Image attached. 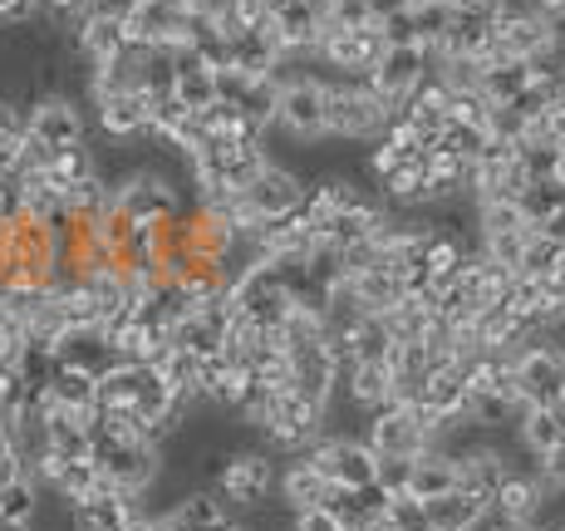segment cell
Masks as SVG:
<instances>
[{"instance_id": "6da1fadb", "label": "cell", "mask_w": 565, "mask_h": 531, "mask_svg": "<svg viewBox=\"0 0 565 531\" xmlns=\"http://www.w3.org/2000/svg\"><path fill=\"white\" fill-rule=\"evenodd\" d=\"M398 108L384 99L369 79H334L330 84V108H324V128L334 138H384Z\"/></svg>"}, {"instance_id": "7a4b0ae2", "label": "cell", "mask_w": 565, "mask_h": 531, "mask_svg": "<svg viewBox=\"0 0 565 531\" xmlns=\"http://www.w3.org/2000/svg\"><path fill=\"white\" fill-rule=\"evenodd\" d=\"M226 290H232V300H236V316L266 325V330H276V325L290 316V306H296L290 270L266 262V256H256L246 270H236V280Z\"/></svg>"}, {"instance_id": "3957f363", "label": "cell", "mask_w": 565, "mask_h": 531, "mask_svg": "<svg viewBox=\"0 0 565 531\" xmlns=\"http://www.w3.org/2000/svg\"><path fill=\"white\" fill-rule=\"evenodd\" d=\"M216 492H222V502L232 507L236 522H242L246 512L266 507L270 492H280V458L270 448H242V453H232V463H226Z\"/></svg>"}, {"instance_id": "277c9868", "label": "cell", "mask_w": 565, "mask_h": 531, "mask_svg": "<svg viewBox=\"0 0 565 531\" xmlns=\"http://www.w3.org/2000/svg\"><path fill=\"white\" fill-rule=\"evenodd\" d=\"M324 414H330L324 404H310V399L280 389L276 414H270V424L260 428V448H270L276 458L280 453H286V458H306L315 443L324 438Z\"/></svg>"}, {"instance_id": "5b68a950", "label": "cell", "mask_w": 565, "mask_h": 531, "mask_svg": "<svg viewBox=\"0 0 565 531\" xmlns=\"http://www.w3.org/2000/svg\"><path fill=\"white\" fill-rule=\"evenodd\" d=\"M124 25L134 45L182 50L192 35V6L188 0H124Z\"/></svg>"}, {"instance_id": "8992f818", "label": "cell", "mask_w": 565, "mask_h": 531, "mask_svg": "<svg viewBox=\"0 0 565 531\" xmlns=\"http://www.w3.org/2000/svg\"><path fill=\"white\" fill-rule=\"evenodd\" d=\"M114 208L124 212L128 222H158V226L178 222V216L188 212L182 208V192L153 168H134L128 178H118L114 182Z\"/></svg>"}, {"instance_id": "52a82bcc", "label": "cell", "mask_w": 565, "mask_h": 531, "mask_svg": "<svg viewBox=\"0 0 565 531\" xmlns=\"http://www.w3.org/2000/svg\"><path fill=\"white\" fill-rule=\"evenodd\" d=\"M306 458L320 468V478L334 482V487H374L379 482V453L369 448V438H350V433L340 438V433H324Z\"/></svg>"}, {"instance_id": "ba28073f", "label": "cell", "mask_w": 565, "mask_h": 531, "mask_svg": "<svg viewBox=\"0 0 565 531\" xmlns=\"http://www.w3.org/2000/svg\"><path fill=\"white\" fill-rule=\"evenodd\" d=\"M512 374L521 389V404H561L565 394V350L551 334H541L536 344H526L521 354H512Z\"/></svg>"}, {"instance_id": "9c48e42d", "label": "cell", "mask_w": 565, "mask_h": 531, "mask_svg": "<svg viewBox=\"0 0 565 531\" xmlns=\"http://www.w3.org/2000/svg\"><path fill=\"white\" fill-rule=\"evenodd\" d=\"M324 108H330V84L315 79V74H290L286 89H280V118L276 128L290 134L296 144H315L324 138Z\"/></svg>"}, {"instance_id": "30bf717a", "label": "cell", "mask_w": 565, "mask_h": 531, "mask_svg": "<svg viewBox=\"0 0 565 531\" xmlns=\"http://www.w3.org/2000/svg\"><path fill=\"white\" fill-rule=\"evenodd\" d=\"M433 74H438V54L428 45H388V54L379 60V70L369 74V84L404 114V104L433 79Z\"/></svg>"}, {"instance_id": "8fae6325", "label": "cell", "mask_w": 565, "mask_h": 531, "mask_svg": "<svg viewBox=\"0 0 565 531\" xmlns=\"http://www.w3.org/2000/svg\"><path fill=\"white\" fill-rule=\"evenodd\" d=\"M286 360H290V394H300V399H310V404H324L330 408V399H334V389H340V374H344V364H340V354L330 350V340H306V344H290L286 350Z\"/></svg>"}, {"instance_id": "7c38bea8", "label": "cell", "mask_w": 565, "mask_h": 531, "mask_svg": "<svg viewBox=\"0 0 565 531\" xmlns=\"http://www.w3.org/2000/svg\"><path fill=\"white\" fill-rule=\"evenodd\" d=\"M30 144H40L45 153L89 144V124H84L79 99L74 94H45V99L30 104Z\"/></svg>"}, {"instance_id": "4fadbf2b", "label": "cell", "mask_w": 565, "mask_h": 531, "mask_svg": "<svg viewBox=\"0 0 565 531\" xmlns=\"http://www.w3.org/2000/svg\"><path fill=\"white\" fill-rule=\"evenodd\" d=\"M320 54L330 70H340V79H369V74L379 70V60L388 54V40L379 35V25L374 30H334V25H324V35H320Z\"/></svg>"}, {"instance_id": "5bb4252c", "label": "cell", "mask_w": 565, "mask_h": 531, "mask_svg": "<svg viewBox=\"0 0 565 531\" xmlns=\"http://www.w3.org/2000/svg\"><path fill=\"white\" fill-rule=\"evenodd\" d=\"M94 108H99V128L118 144L128 138H143L153 134V118H158V94L134 84V89H99L94 94Z\"/></svg>"}, {"instance_id": "9a60e30c", "label": "cell", "mask_w": 565, "mask_h": 531, "mask_svg": "<svg viewBox=\"0 0 565 531\" xmlns=\"http://www.w3.org/2000/svg\"><path fill=\"white\" fill-rule=\"evenodd\" d=\"M128 45H134V40H128V25H124V6H108V0H99V6L79 20V30H74V50H79V60L89 64V70H104V64L124 60Z\"/></svg>"}, {"instance_id": "2e32d148", "label": "cell", "mask_w": 565, "mask_h": 531, "mask_svg": "<svg viewBox=\"0 0 565 531\" xmlns=\"http://www.w3.org/2000/svg\"><path fill=\"white\" fill-rule=\"evenodd\" d=\"M242 198H246V208H252L260 222L270 226V222H280V216H296L300 208H306L310 188H306V178H300V172L280 168V162L270 158L252 188H242Z\"/></svg>"}, {"instance_id": "e0dca14e", "label": "cell", "mask_w": 565, "mask_h": 531, "mask_svg": "<svg viewBox=\"0 0 565 531\" xmlns=\"http://www.w3.org/2000/svg\"><path fill=\"white\" fill-rule=\"evenodd\" d=\"M541 507H546V482L536 472H512V478L497 487L487 522L497 531H536Z\"/></svg>"}, {"instance_id": "ac0fdd59", "label": "cell", "mask_w": 565, "mask_h": 531, "mask_svg": "<svg viewBox=\"0 0 565 531\" xmlns=\"http://www.w3.org/2000/svg\"><path fill=\"white\" fill-rule=\"evenodd\" d=\"M270 30H276L286 60L296 54H315L324 35V0H280V10L270 15Z\"/></svg>"}, {"instance_id": "d6986e66", "label": "cell", "mask_w": 565, "mask_h": 531, "mask_svg": "<svg viewBox=\"0 0 565 531\" xmlns=\"http://www.w3.org/2000/svg\"><path fill=\"white\" fill-rule=\"evenodd\" d=\"M458 487H467L472 497H482L487 502V512H492V497H497V487H502L507 478H512V463H507V453H497V448H462L458 453Z\"/></svg>"}, {"instance_id": "ffe728a7", "label": "cell", "mask_w": 565, "mask_h": 531, "mask_svg": "<svg viewBox=\"0 0 565 531\" xmlns=\"http://www.w3.org/2000/svg\"><path fill=\"white\" fill-rule=\"evenodd\" d=\"M458 458H452L448 448H428L418 463H413V487L408 492L418 497V502H438V497L458 492Z\"/></svg>"}, {"instance_id": "44dd1931", "label": "cell", "mask_w": 565, "mask_h": 531, "mask_svg": "<svg viewBox=\"0 0 565 531\" xmlns=\"http://www.w3.org/2000/svg\"><path fill=\"white\" fill-rule=\"evenodd\" d=\"M354 286V296L364 300V310L369 316H388V310L398 306V300L408 296V280H404V270H394V266H369V270H360V276L350 280Z\"/></svg>"}, {"instance_id": "7402d4cb", "label": "cell", "mask_w": 565, "mask_h": 531, "mask_svg": "<svg viewBox=\"0 0 565 531\" xmlns=\"http://www.w3.org/2000/svg\"><path fill=\"white\" fill-rule=\"evenodd\" d=\"M172 60H178V79H172V94H178L182 104L192 108V114H202V108L216 104V70H206L192 50H172Z\"/></svg>"}, {"instance_id": "603a6c76", "label": "cell", "mask_w": 565, "mask_h": 531, "mask_svg": "<svg viewBox=\"0 0 565 531\" xmlns=\"http://www.w3.org/2000/svg\"><path fill=\"white\" fill-rule=\"evenodd\" d=\"M330 487L334 482H324L320 468H315L310 458H290L286 468H280V502L296 507V512H306V507H324Z\"/></svg>"}, {"instance_id": "cb8c5ba5", "label": "cell", "mask_w": 565, "mask_h": 531, "mask_svg": "<svg viewBox=\"0 0 565 531\" xmlns=\"http://www.w3.org/2000/svg\"><path fill=\"white\" fill-rule=\"evenodd\" d=\"M344 394H350V404H360L364 414H374V408L394 404V370H388V364H350V370H344Z\"/></svg>"}, {"instance_id": "d4e9b609", "label": "cell", "mask_w": 565, "mask_h": 531, "mask_svg": "<svg viewBox=\"0 0 565 531\" xmlns=\"http://www.w3.org/2000/svg\"><path fill=\"white\" fill-rule=\"evenodd\" d=\"M153 370L162 374V384L172 389V399H178L182 408L198 404V399H206V389H202V360H198V354H188V350H178V344H172V350L162 354Z\"/></svg>"}, {"instance_id": "484cf974", "label": "cell", "mask_w": 565, "mask_h": 531, "mask_svg": "<svg viewBox=\"0 0 565 531\" xmlns=\"http://www.w3.org/2000/svg\"><path fill=\"white\" fill-rule=\"evenodd\" d=\"M428 522H433V531H477L487 522V502L472 497L467 487H458V492L428 502Z\"/></svg>"}, {"instance_id": "4316f807", "label": "cell", "mask_w": 565, "mask_h": 531, "mask_svg": "<svg viewBox=\"0 0 565 531\" xmlns=\"http://www.w3.org/2000/svg\"><path fill=\"white\" fill-rule=\"evenodd\" d=\"M516 428H521V443L541 458V453H551L565 443V408L561 404H531Z\"/></svg>"}, {"instance_id": "83f0119b", "label": "cell", "mask_w": 565, "mask_h": 531, "mask_svg": "<svg viewBox=\"0 0 565 531\" xmlns=\"http://www.w3.org/2000/svg\"><path fill=\"white\" fill-rule=\"evenodd\" d=\"M477 89L492 104H516L531 89V64L526 60H502V64H482V84Z\"/></svg>"}, {"instance_id": "f1b7e54d", "label": "cell", "mask_w": 565, "mask_h": 531, "mask_svg": "<svg viewBox=\"0 0 565 531\" xmlns=\"http://www.w3.org/2000/svg\"><path fill=\"white\" fill-rule=\"evenodd\" d=\"M408 20H413L418 45L438 50L443 35L452 30V20H458V0H408Z\"/></svg>"}, {"instance_id": "f546056e", "label": "cell", "mask_w": 565, "mask_h": 531, "mask_svg": "<svg viewBox=\"0 0 565 531\" xmlns=\"http://www.w3.org/2000/svg\"><path fill=\"white\" fill-rule=\"evenodd\" d=\"M40 172H45V178H50L60 192H70V188H79V182H89L94 172H99V158L89 153V144L60 148V153H50V162H45Z\"/></svg>"}, {"instance_id": "4dcf8cb0", "label": "cell", "mask_w": 565, "mask_h": 531, "mask_svg": "<svg viewBox=\"0 0 565 531\" xmlns=\"http://www.w3.org/2000/svg\"><path fill=\"white\" fill-rule=\"evenodd\" d=\"M50 394L70 408H94L99 404V374L79 370V364H60L50 379Z\"/></svg>"}, {"instance_id": "1f68e13d", "label": "cell", "mask_w": 565, "mask_h": 531, "mask_svg": "<svg viewBox=\"0 0 565 531\" xmlns=\"http://www.w3.org/2000/svg\"><path fill=\"white\" fill-rule=\"evenodd\" d=\"M40 502H45V487L30 472H20L10 487H0V517H10V522H35Z\"/></svg>"}, {"instance_id": "d6a6232c", "label": "cell", "mask_w": 565, "mask_h": 531, "mask_svg": "<svg viewBox=\"0 0 565 531\" xmlns=\"http://www.w3.org/2000/svg\"><path fill=\"white\" fill-rule=\"evenodd\" d=\"M516 208H521V216H526L531 226H546L551 216L565 212V188L556 178H551V182H531V188L516 198Z\"/></svg>"}, {"instance_id": "836d02e7", "label": "cell", "mask_w": 565, "mask_h": 531, "mask_svg": "<svg viewBox=\"0 0 565 531\" xmlns=\"http://www.w3.org/2000/svg\"><path fill=\"white\" fill-rule=\"evenodd\" d=\"M324 25H334V30H374L379 10H374V0H324Z\"/></svg>"}, {"instance_id": "e575fe53", "label": "cell", "mask_w": 565, "mask_h": 531, "mask_svg": "<svg viewBox=\"0 0 565 531\" xmlns=\"http://www.w3.org/2000/svg\"><path fill=\"white\" fill-rule=\"evenodd\" d=\"M561 252H565L561 242H551L546 232H536V226H531V242H526V252H521V266H516V276H531V280H541V276H546L551 266L561 262Z\"/></svg>"}, {"instance_id": "d590c367", "label": "cell", "mask_w": 565, "mask_h": 531, "mask_svg": "<svg viewBox=\"0 0 565 531\" xmlns=\"http://www.w3.org/2000/svg\"><path fill=\"white\" fill-rule=\"evenodd\" d=\"M388 522H394L398 531H433L428 522V502H418L413 492H398V497H388Z\"/></svg>"}, {"instance_id": "8d00e7d4", "label": "cell", "mask_w": 565, "mask_h": 531, "mask_svg": "<svg viewBox=\"0 0 565 531\" xmlns=\"http://www.w3.org/2000/svg\"><path fill=\"white\" fill-rule=\"evenodd\" d=\"M94 6H99V0H40L35 15H45L54 30H79V20L89 15Z\"/></svg>"}, {"instance_id": "74e56055", "label": "cell", "mask_w": 565, "mask_h": 531, "mask_svg": "<svg viewBox=\"0 0 565 531\" xmlns=\"http://www.w3.org/2000/svg\"><path fill=\"white\" fill-rule=\"evenodd\" d=\"M413 463L418 458H379V487H384L388 497L408 492L413 487Z\"/></svg>"}, {"instance_id": "f35d334b", "label": "cell", "mask_w": 565, "mask_h": 531, "mask_svg": "<svg viewBox=\"0 0 565 531\" xmlns=\"http://www.w3.org/2000/svg\"><path fill=\"white\" fill-rule=\"evenodd\" d=\"M536 478L546 482V492H565V443L536 458Z\"/></svg>"}, {"instance_id": "ab89813d", "label": "cell", "mask_w": 565, "mask_h": 531, "mask_svg": "<svg viewBox=\"0 0 565 531\" xmlns=\"http://www.w3.org/2000/svg\"><path fill=\"white\" fill-rule=\"evenodd\" d=\"M296 531H350V527L330 507H306V512H296Z\"/></svg>"}, {"instance_id": "60d3db41", "label": "cell", "mask_w": 565, "mask_h": 531, "mask_svg": "<svg viewBox=\"0 0 565 531\" xmlns=\"http://www.w3.org/2000/svg\"><path fill=\"white\" fill-rule=\"evenodd\" d=\"M40 10V0H0V25H25Z\"/></svg>"}, {"instance_id": "b9f144b4", "label": "cell", "mask_w": 565, "mask_h": 531, "mask_svg": "<svg viewBox=\"0 0 565 531\" xmlns=\"http://www.w3.org/2000/svg\"><path fill=\"white\" fill-rule=\"evenodd\" d=\"M507 0H458V10H477V15H497Z\"/></svg>"}, {"instance_id": "7bdbcfd3", "label": "cell", "mask_w": 565, "mask_h": 531, "mask_svg": "<svg viewBox=\"0 0 565 531\" xmlns=\"http://www.w3.org/2000/svg\"><path fill=\"white\" fill-rule=\"evenodd\" d=\"M531 6H536V10H546V15L556 20V25H565V0H531Z\"/></svg>"}, {"instance_id": "ee69618b", "label": "cell", "mask_w": 565, "mask_h": 531, "mask_svg": "<svg viewBox=\"0 0 565 531\" xmlns=\"http://www.w3.org/2000/svg\"><path fill=\"white\" fill-rule=\"evenodd\" d=\"M360 531H398V527L388 522V512H379V517H369V522H364Z\"/></svg>"}, {"instance_id": "f6af8a7d", "label": "cell", "mask_w": 565, "mask_h": 531, "mask_svg": "<svg viewBox=\"0 0 565 531\" xmlns=\"http://www.w3.org/2000/svg\"><path fill=\"white\" fill-rule=\"evenodd\" d=\"M408 6V0H374V10H379V20H384L388 15V10H404Z\"/></svg>"}, {"instance_id": "bcb514c9", "label": "cell", "mask_w": 565, "mask_h": 531, "mask_svg": "<svg viewBox=\"0 0 565 531\" xmlns=\"http://www.w3.org/2000/svg\"><path fill=\"white\" fill-rule=\"evenodd\" d=\"M0 531H30V522H10V517H0Z\"/></svg>"}, {"instance_id": "7dc6e473", "label": "cell", "mask_w": 565, "mask_h": 531, "mask_svg": "<svg viewBox=\"0 0 565 531\" xmlns=\"http://www.w3.org/2000/svg\"><path fill=\"white\" fill-rule=\"evenodd\" d=\"M556 182L565 188V148H561V162H556Z\"/></svg>"}, {"instance_id": "c3c4849f", "label": "cell", "mask_w": 565, "mask_h": 531, "mask_svg": "<svg viewBox=\"0 0 565 531\" xmlns=\"http://www.w3.org/2000/svg\"><path fill=\"white\" fill-rule=\"evenodd\" d=\"M536 531H565V522H551V527H536Z\"/></svg>"}, {"instance_id": "681fc988", "label": "cell", "mask_w": 565, "mask_h": 531, "mask_svg": "<svg viewBox=\"0 0 565 531\" xmlns=\"http://www.w3.org/2000/svg\"><path fill=\"white\" fill-rule=\"evenodd\" d=\"M561 408H565V394H561Z\"/></svg>"}, {"instance_id": "f907efd6", "label": "cell", "mask_w": 565, "mask_h": 531, "mask_svg": "<svg viewBox=\"0 0 565 531\" xmlns=\"http://www.w3.org/2000/svg\"><path fill=\"white\" fill-rule=\"evenodd\" d=\"M236 531H246V527H236Z\"/></svg>"}, {"instance_id": "816d5d0a", "label": "cell", "mask_w": 565, "mask_h": 531, "mask_svg": "<svg viewBox=\"0 0 565 531\" xmlns=\"http://www.w3.org/2000/svg\"><path fill=\"white\" fill-rule=\"evenodd\" d=\"M188 6H192V0H188Z\"/></svg>"}]
</instances>
